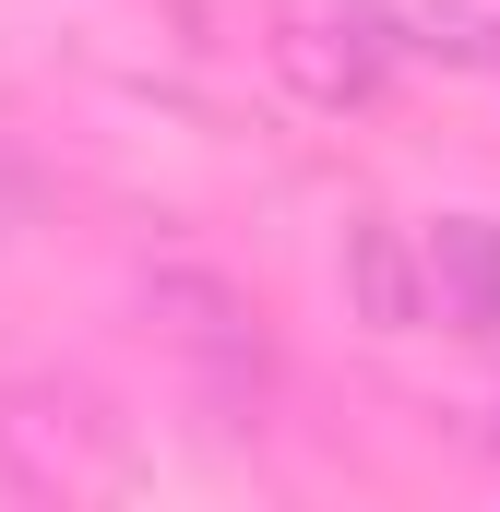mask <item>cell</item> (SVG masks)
Listing matches in <instances>:
<instances>
[{
    "label": "cell",
    "instance_id": "cell-1",
    "mask_svg": "<svg viewBox=\"0 0 500 512\" xmlns=\"http://www.w3.org/2000/svg\"><path fill=\"white\" fill-rule=\"evenodd\" d=\"M262 60H274V84L298 96V108H370L381 84H393V12L381 0H262Z\"/></svg>",
    "mask_w": 500,
    "mask_h": 512
},
{
    "label": "cell",
    "instance_id": "cell-2",
    "mask_svg": "<svg viewBox=\"0 0 500 512\" xmlns=\"http://www.w3.org/2000/svg\"><path fill=\"white\" fill-rule=\"evenodd\" d=\"M143 322H155V346L179 358V370H203L215 393H250L262 382V310H250L239 274H215V262H143Z\"/></svg>",
    "mask_w": 500,
    "mask_h": 512
},
{
    "label": "cell",
    "instance_id": "cell-3",
    "mask_svg": "<svg viewBox=\"0 0 500 512\" xmlns=\"http://www.w3.org/2000/svg\"><path fill=\"white\" fill-rule=\"evenodd\" d=\"M108 417L84 405V393L60 382H12L0 393V477L24 489V501H84V489H108Z\"/></svg>",
    "mask_w": 500,
    "mask_h": 512
},
{
    "label": "cell",
    "instance_id": "cell-4",
    "mask_svg": "<svg viewBox=\"0 0 500 512\" xmlns=\"http://www.w3.org/2000/svg\"><path fill=\"white\" fill-rule=\"evenodd\" d=\"M334 286L370 334H417L429 322V239L405 215H346V251H334Z\"/></svg>",
    "mask_w": 500,
    "mask_h": 512
},
{
    "label": "cell",
    "instance_id": "cell-5",
    "mask_svg": "<svg viewBox=\"0 0 500 512\" xmlns=\"http://www.w3.org/2000/svg\"><path fill=\"white\" fill-rule=\"evenodd\" d=\"M417 239H429V322L500 334V215H441Z\"/></svg>",
    "mask_w": 500,
    "mask_h": 512
},
{
    "label": "cell",
    "instance_id": "cell-6",
    "mask_svg": "<svg viewBox=\"0 0 500 512\" xmlns=\"http://www.w3.org/2000/svg\"><path fill=\"white\" fill-rule=\"evenodd\" d=\"M393 48L441 60V72H500V0H381Z\"/></svg>",
    "mask_w": 500,
    "mask_h": 512
},
{
    "label": "cell",
    "instance_id": "cell-7",
    "mask_svg": "<svg viewBox=\"0 0 500 512\" xmlns=\"http://www.w3.org/2000/svg\"><path fill=\"white\" fill-rule=\"evenodd\" d=\"M489 441H500V417H489Z\"/></svg>",
    "mask_w": 500,
    "mask_h": 512
}]
</instances>
